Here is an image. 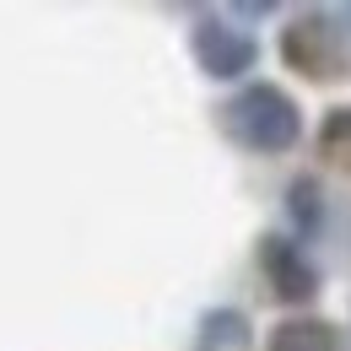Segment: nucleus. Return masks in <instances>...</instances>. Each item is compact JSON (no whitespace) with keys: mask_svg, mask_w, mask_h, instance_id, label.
Instances as JSON below:
<instances>
[{"mask_svg":"<svg viewBox=\"0 0 351 351\" xmlns=\"http://www.w3.org/2000/svg\"><path fill=\"white\" fill-rule=\"evenodd\" d=\"M346 135H351V108H341L335 119H324V152H335Z\"/></svg>","mask_w":351,"mask_h":351,"instance_id":"obj_8","label":"nucleus"},{"mask_svg":"<svg viewBox=\"0 0 351 351\" xmlns=\"http://www.w3.org/2000/svg\"><path fill=\"white\" fill-rule=\"evenodd\" d=\"M287 217L298 227V238H313V232L324 227V189H319L313 173L292 178V189H287Z\"/></svg>","mask_w":351,"mask_h":351,"instance_id":"obj_6","label":"nucleus"},{"mask_svg":"<svg viewBox=\"0 0 351 351\" xmlns=\"http://www.w3.org/2000/svg\"><path fill=\"white\" fill-rule=\"evenodd\" d=\"M260 270L270 276V292H276L281 303H313V298H319V265L303 254L298 238L270 232L260 243Z\"/></svg>","mask_w":351,"mask_h":351,"instance_id":"obj_4","label":"nucleus"},{"mask_svg":"<svg viewBox=\"0 0 351 351\" xmlns=\"http://www.w3.org/2000/svg\"><path fill=\"white\" fill-rule=\"evenodd\" d=\"M281 54H287V65H298L313 82H341V76H351V54H346L341 27L330 16H298V22H287Z\"/></svg>","mask_w":351,"mask_h":351,"instance_id":"obj_2","label":"nucleus"},{"mask_svg":"<svg viewBox=\"0 0 351 351\" xmlns=\"http://www.w3.org/2000/svg\"><path fill=\"white\" fill-rule=\"evenodd\" d=\"M265 351H346V341L330 319H287L270 330Z\"/></svg>","mask_w":351,"mask_h":351,"instance_id":"obj_5","label":"nucleus"},{"mask_svg":"<svg viewBox=\"0 0 351 351\" xmlns=\"http://www.w3.org/2000/svg\"><path fill=\"white\" fill-rule=\"evenodd\" d=\"M189 44H195V60H200V71H206L211 82H238V76L260 60V44H254L249 33H238L232 22H221V16H200Z\"/></svg>","mask_w":351,"mask_h":351,"instance_id":"obj_3","label":"nucleus"},{"mask_svg":"<svg viewBox=\"0 0 351 351\" xmlns=\"http://www.w3.org/2000/svg\"><path fill=\"white\" fill-rule=\"evenodd\" d=\"M249 346V319L238 308H211L200 319V351H238Z\"/></svg>","mask_w":351,"mask_h":351,"instance_id":"obj_7","label":"nucleus"},{"mask_svg":"<svg viewBox=\"0 0 351 351\" xmlns=\"http://www.w3.org/2000/svg\"><path fill=\"white\" fill-rule=\"evenodd\" d=\"M227 135L243 141L249 152L260 157H276V152H292L298 135H303V108L292 103V92L276 87V82H249L227 103Z\"/></svg>","mask_w":351,"mask_h":351,"instance_id":"obj_1","label":"nucleus"}]
</instances>
